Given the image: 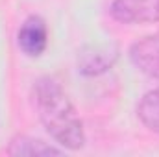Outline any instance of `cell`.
Segmentation results:
<instances>
[{"label":"cell","mask_w":159,"mask_h":157,"mask_svg":"<svg viewBox=\"0 0 159 157\" xmlns=\"http://www.w3.org/2000/svg\"><path fill=\"white\" fill-rule=\"evenodd\" d=\"M129 59L143 74L159 79V34L137 41L129 50Z\"/></svg>","instance_id":"cell-3"},{"label":"cell","mask_w":159,"mask_h":157,"mask_svg":"<svg viewBox=\"0 0 159 157\" xmlns=\"http://www.w3.org/2000/svg\"><path fill=\"white\" fill-rule=\"evenodd\" d=\"M19 46L28 56H39L46 48V24L41 17H28L19 30Z\"/></svg>","instance_id":"cell-4"},{"label":"cell","mask_w":159,"mask_h":157,"mask_svg":"<svg viewBox=\"0 0 159 157\" xmlns=\"http://www.w3.org/2000/svg\"><path fill=\"white\" fill-rule=\"evenodd\" d=\"M109 11L124 24H150L159 20V0H115Z\"/></svg>","instance_id":"cell-2"},{"label":"cell","mask_w":159,"mask_h":157,"mask_svg":"<svg viewBox=\"0 0 159 157\" xmlns=\"http://www.w3.org/2000/svg\"><path fill=\"white\" fill-rule=\"evenodd\" d=\"M137 115L148 129L159 133V89L146 92L141 98L137 105Z\"/></svg>","instance_id":"cell-7"},{"label":"cell","mask_w":159,"mask_h":157,"mask_svg":"<svg viewBox=\"0 0 159 157\" xmlns=\"http://www.w3.org/2000/svg\"><path fill=\"white\" fill-rule=\"evenodd\" d=\"M35 107L50 137L67 150H80L85 144V131L69 96L57 81L41 78L34 87Z\"/></svg>","instance_id":"cell-1"},{"label":"cell","mask_w":159,"mask_h":157,"mask_svg":"<svg viewBox=\"0 0 159 157\" xmlns=\"http://www.w3.org/2000/svg\"><path fill=\"white\" fill-rule=\"evenodd\" d=\"M9 155H30V157H37V155H59L61 150L48 146L46 142H43L39 139H32V137H17L11 141L9 148H7Z\"/></svg>","instance_id":"cell-6"},{"label":"cell","mask_w":159,"mask_h":157,"mask_svg":"<svg viewBox=\"0 0 159 157\" xmlns=\"http://www.w3.org/2000/svg\"><path fill=\"white\" fill-rule=\"evenodd\" d=\"M117 59V48L113 46H91L85 48L78 57V70L81 74H100L107 70Z\"/></svg>","instance_id":"cell-5"}]
</instances>
